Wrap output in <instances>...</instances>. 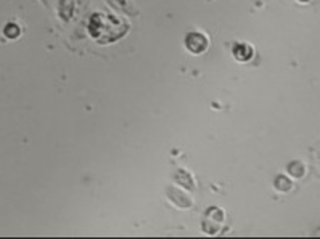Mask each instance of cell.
Wrapping results in <instances>:
<instances>
[{
	"instance_id": "obj_3",
	"label": "cell",
	"mask_w": 320,
	"mask_h": 239,
	"mask_svg": "<svg viewBox=\"0 0 320 239\" xmlns=\"http://www.w3.org/2000/svg\"><path fill=\"white\" fill-rule=\"evenodd\" d=\"M5 34H10L8 37H16L20 34V29L16 26H8V28H5Z\"/></svg>"
},
{
	"instance_id": "obj_1",
	"label": "cell",
	"mask_w": 320,
	"mask_h": 239,
	"mask_svg": "<svg viewBox=\"0 0 320 239\" xmlns=\"http://www.w3.org/2000/svg\"><path fill=\"white\" fill-rule=\"evenodd\" d=\"M185 43L193 53H200V51H203L207 47V40H206V37L203 34H190L187 37V40H185Z\"/></svg>"
},
{
	"instance_id": "obj_2",
	"label": "cell",
	"mask_w": 320,
	"mask_h": 239,
	"mask_svg": "<svg viewBox=\"0 0 320 239\" xmlns=\"http://www.w3.org/2000/svg\"><path fill=\"white\" fill-rule=\"evenodd\" d=\"M290 170L293 172V175H295V176H301L302 173H304V167H302L301 164H298V162H295L291 165Z\"/></svg>"
}]
</instances>
